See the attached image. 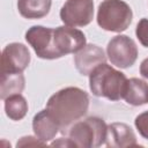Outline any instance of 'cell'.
<instances>
[{
	"label": "cell",
	"mask_w": 148,
	"mask_h": 148,
	"mask_svg": "<svg viewBox=\"0 0 148 148\" xmlns=\"http://www.w3.org/2000/svg\"><path fill=\"white\" fill-rule=\"evenodd\" d=\"M88 108L89 96L77 87H66L58 90L46 103V110L61 131H65L73 123L82 118L88 112Z\"/></svg>",
	"instance_id": "cell-1"
},
{
	"label": "cell",
	"mask_w": 148,
	"mask_h": 148,
	"mask_svg": "<svg viewBox=\"0 0 148 148\" xmlns=\"http://www.w3.org/2000/svg\"><path fill=\"white\" fill-rule=\"evenodd\" d=\"M25 40L40 59H59L53 42V28L34 25L25 32Z\"/></svg>",
	"instance_id": "cell-6"
},
{
	"label": "cell",
	"mask_w": 148,
	"mask_h": 148,
	"mask_svg": "<svg viewBox=\"0 0 148 148\" xmlns=\"http://www.w3.org/2000/svg\"><path fill=\"white\" fill-rule=\"evenodd\" d=\"M134 125L140 133V135L148 140V110L136 116L134 120Z\"/></svg>",
	"instance_id": "cell-18"
},
{
	"label": "cell",
	"mask_w": 148,
	"mask_h": 148,
	"mask_svg": "<svg viewBox=\"0 0 148 148\" xmlns=\"http://www.w3.org/2000/svg\"><path fill=\"white\" fill-rule=\"evenodd\" d=\"M108 125L99 117H88L74 123L69 128V139L80 148L101 147L106 141Z\"/></svg>",
	"instance_id": "cell-3"
},
{
	"label": "cell",
	"mask_w": 148,
	"mask_h": 148,
	"mask_svg": "<svg viewBox=\"0 0 148 148\" xmlns=\"http://www.w3.org/2000/svg\"><path fill=\"white\" fill-rule=\"evenodd\" d=\"M105 145L111 148H125L138 146L133 130L124 123H112L108 126Z\"/></svg>",
	"instance_id": "cell-11"
},
{
	"label": "cell",
	"mask_w": 148,
	"mask_h": 148,
	"mask_svg": "<svg viewBox=\"0 0 148 148\" xmlns=\"http://www.w3.org/2000/svg\"><path fill=\"white\" fill-rule=\"evenodd\" d=\"M25 86V79L22 73H1L0 76V98L5 101L7 97L21 94Z\"/></svg>",
	"instance_id": "cell-15"
},
{
	"label": "cell",
	"mask_w": 148,
	"mask_h": 148,
	"mask_svg": "<svg viewBox=\"0 0 148 148\" xmlns=\"http://www.w3.org/2000/svg\"><path fill=\"white\" fill-rule=\"evenodd\" d=\"M135 35L139 42L145 46L148 47V18H141L135 29Z\"/></svg>",
	"instance_id": "cell-17"
},
{
	"label": "cell",
	"mask_w": 148,
	"mask_h": 148,
	"mask_svg": "<svg viewBox=\"0 0 148 148\" xmlns=\"http://www.w3.org/2000/svg\"><path fill=\"white\" fill-rule=\"evenodd\" d=\"M17 9L24 18H42L51 9V0H17Z\"/></svg>",
	"instance_id": "cell-14"
},
{
	"label": "cell",
	"mask_w": 148,
	"mask_h": 148,
	"mask_svg": "<svg viewBox=\"0 0 148 148\" xmlns=\"http://www.w3.org/2000/svg\"><path fill=\"white\" fill-rule=\"evenodd\" d=\"M106 61V56L102 47L96 44H87L74 56V64L81 75H90V73L101 64Z\"/></svg>",
	"instance_id": "cell-10"
},
{
	"label": "cell",
	"mask_w": 148,
	"mask_h": 148,
	"mask_svg": "<svg viewBox=\"0 0 148 148\" xmlns=\"http://www.w3.org/2000/svg\"><path fill=\"white\" fill-rule=\"evenodd\" d=\"M127 80L124 73L104 62L90 73L89 88L92 95L116 102L124 98Z\"/></svg>",
	"instance_id": "cell-2"
},
{
	"label": "cell",
	"mask_w": 148,
	"mask_h": 148,
	"mask_svg": "<svg viewBox=\"0 0 148 148\" xmlns=\"http://www.w3.org/2000/svg\"><path fill=\"white\" fill-rule=\"evenodd\" d=\"M16 146H17V147H24V146H46V143H45L44 141L39 140L37 136L34 138V136L28 135V136L21 138V139L17 141Z\"/></svg>",
	"instance_id": "cell-19"
},
{
	"label": "cell",
	"mask_w": 148,
	"mask_h": 148,
	"mask_svg": "<svg viewBox=\"0 0 148 148\" xmlns=\"http://www.w3.org/2000/svg\"><path fill=\"white\" fill-rule=\"evenodd\" d=\"M94 18V0H66L60 20L68 27H86Z\"/></svg>",
	"instance_id": "cell-7"
},
{
	"label": "cell",
	"mask_w": 148,
	"mask_h": 148,
	"mask_svg": "<svg viewBox=\"0 0 148 148\" xmlns=\"http://www.w3.org/2000/svg\"><path fill=\"white\" fill-rule=\"evenodd\" d=\"M133 18V12L128 3L123 0H103L97 10L98 25L111 32L126 30Z\"/></svg>",
	"instance_id": "cell-4"
},
{
	"label": "cell",
	"mask_w": 148,
	"mask_h": 148,
	"mask_svg": "<svg viewBox=\"0 0 148 148\" xmlns=\"http://www.w3.org/2000/svg\"><path fill=\"white\" fill-rule=\"evenodd\" d=\"M53 42L59 58L69 53H76L87 45L84 34L74 27L68 25L53 28Z\"/></svg>",
	"instance_id": "cell-8"
},
{
	"label": "cell",
	"mask_w": 148,
	"mask_h": 148,
	"mask_svg": "<svg viewBox=\"0 0 148 148\" xmlns=\"http://www.w3.org/2000/svg\"><path fill=\"white\" fill-rule=\"evenodd\" d=\"M124 99L127 104L140 106L148 103V83L145 80L132 77L127 80Z\"/></svg>",
	"instance_id": "cell-13"
},
{
	"label": "cell",
	"mask_w": 148,
	"mask_h": 148,
	"mask_svg": "<svg viewBox=\"0 0 148 148\" xmlns=\"http://www.w3.org/2000/svg\"><path fill=\"white\" fill-rule=\"evenodd\" d=\"M106 56L112 65L119 68H128L138 58L135 42L126 35H118L110 39L106 46Z\"/></svg>",
	"instance_id": "cell-5"
},
{
	"label": "cell",
	"mask_w": 148,
	"mask_h": 148,
	"mask_svg": "<svg viewBox=\"0 0 148 148\" xmlns=\"http://www.w3.org/2000/svg\"><path fill=\"white\" fill-rule=\"evenodd\" d=\"M140 74L145 79H148V58L143 59L140 65Z\"/></svg>",
	"instance_id": "cell-21"
},
{
	"label": "cell",
	"mask_w": 148,
	"mask_h": 148,
	"mask_svg": "<svg viewBox=\"0 0 148 148\" xmlns=\"http://www.w3.org/2000/svg\"><path fill=\"white\" fill-rule=\"evenodd\" d=\"M28 47L22 43L8 44L1 54V73H22L30 64Z\"/></svg>",
	"instance_id": "cell-9"
},
{
	"label": "cell",
	"mask_w": 148,
	"mask_h": 148,
	"mask_svg": "<svg viewBox=\"0 0 148 148\" xmlns=\"http://www.w3.org/2000/svg\"><path fill=\"white\" fill-rule=\"evenodd\" d=\"M32 130H34L35 135L39 140L46 143L47 141H51L58 134L60 127L57 124V121L53 119V117L50 114V112L45 109L34 116Z\"/></svg>",
	"instance_id": "cell-12"
},
{
	"label": "cell",
	"mask_w": 148,
	"mask_h": 148,
	"mask_svg": "<svg viewBox=\"0 0 148 148\" xmlns=\"http://www.w3.org/2000/svg\"><path fill=\"white\" fill-rule=\"evenodd\" d=\"M6 116L15 121L23 119L28 112V102L21 94H15L5 99Z\"/></svg>",
	"instance_id": "cell-16"
},
{
	"label": "cell",
	"mask_w": 148,
	"mask_h": 148,
	"mask_svg": "<svg viewBox=\"0 0 148 148\" xmlns=\"http://www.w3.org/2000/svg\"><path fill=\"white\" fill-rule=\"evenodd\" d=\"M51 146L53 147H76L75 143L68 138V139H64V138H60L58 139L57 141H53L51 143Z\"/></svg>",
	"instance_id": "cell-20"
}]
</instances>
